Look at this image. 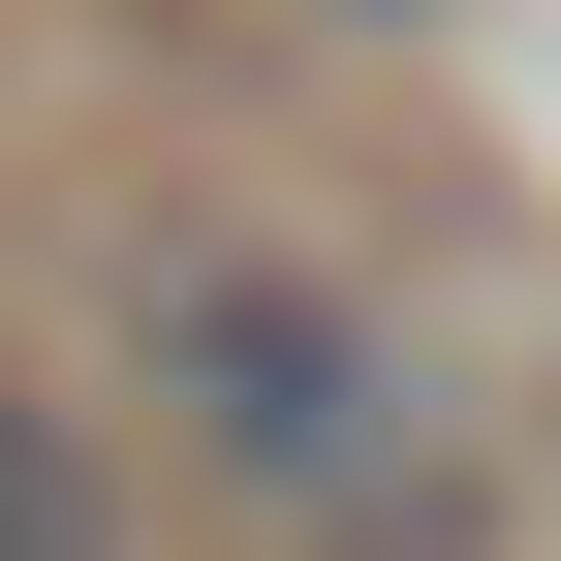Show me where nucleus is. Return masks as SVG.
<instances>
[{
    "mask_svg": "<svg viewBox=\"0 0 561 561\" xmlns=\"http://www.w3.org/2000/svg\"><path fill=\"white\" fill-rule=\"evenodd\" d=\"M125 405L187 437V500L250 561H468L500 530V437L405 375L375 280H312L280 219H125Z\"/></svg>",
    "mask_w": 561,
    "mask_h": 561,
    "instance_id": "nucleus-1",
    "label": "nucleus"
},
{
    "mask_svg": "<svg viewBox=\"0 0 561 561\" xmlns=\"http://www.w3.org/2000/svg\"><path fill=\"white\" fill-rule=\"evenodd\" d=\"M343 32H437V0H343Z\"/></svg>",
    "mask_w": 561,
    "mask_h": 561,
    "instance_id": "nucleus-3",
    "label": "nucleus"
},
{
    "mask_svg": "<svg viewBox=\"0 0 561 561\" xmlns=\"http://www.w3.org/2000/svg\"><path fill=\"white\" fill-rule=\"evenodd\" d=\"M0 561H157V530H125V437L62 375H0Z\"/></svg>",
    "mask_w": 561,
    "mask_h": 561,
    "instance_id": "nucleus-2",
    "label": "nucleus"
}]
</instances>
